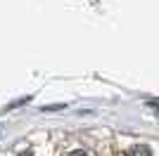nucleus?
I'll return each instance as SVG.
<instances>
[{
    "instance_id": "f257e3e1",
    "label": "nucleus",
    "mask_w": 159,
    "mask_h": 156,
    "mask_svg": "<svg viewBox=\"0 0 159 156\" xmlns=\"http://www.w3.org/2000/svg\"><path fill=\"white\" fill-rule=\"evenodd\" d=\"M126 156H152V149L147 144H133L126 149Z\"/></svg>"
},
{
    "instance_id": "f03ea898",
    "label": "nucleus",
    "mask_w": 159,
    "mask_h": 156,
    "mask_svg": "<svg viewBox=\"0 0 159 156\" xmlns=\"http://www.w3.org/2000/svg\"><path fill=\"white\" fill-rule=\"evenodd\" d=\"M66 104H50V106H43L45 111H57V109H64Z\"/></svg>"
},
{
    "instance_id": "7ed1b4c3",
    "label": "nucleus",
    "mask_w": 159,
    "mask_h": 156,
    "mask_svg": "<svg viewBox=\"0 0 159 156\" xmlns=\"http://www.w3.org/2000/svg\"><path fill=\"white\" fill-rule=\"evenodd\" d=\"M69 156H88V151H83V149H76V151H71Z\"/></svg>"
}]
</instances>
